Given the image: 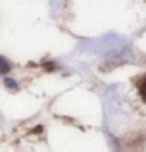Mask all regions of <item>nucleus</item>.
<instances>
[{
    "instance_id": "1",
    "label": "nucleus",
    "mask_w": 146,
    "mask_h": 152,
    "mask_svg": "<svg viewBox=\"0 0 146 152\" xmlns=\"http://www.w3.org/2000/svg\"><path fill=\"white\" fill-rule=\"evenodd\" d=\"M10 69H11V66H10V63H8V60L0 55V75H3V74H7V72H10Z\"/></svg>"
},
{
    "instance_id": "2",
    "label": "nucleus",
    "mask_w": 146,
    "mask_h": 152,
    "mask_svg": "<svg viewBox=\"0 0 146 152\" xmlns=\"http://www.w3.org/2000/svg\"><path fill=\"white\" fill-rule=\"evenodd\" d=\"M140 96L143 97V100H146V77L140 83Z\"/></svg>"
},
{
    "instance_id": "3",
    "label": "nucleus",
    "mask_w": 146,
    "mask_h": 152,
    "mask_svg": "<svg viewBox=\"0 0 146 152\" xmlns=\"http://www.w3.org/2000/svg\"><path fill=\"white\" fill-rule=\"evenodd\" d=\"M5 85H7L8 88H11V89H18V85L14 83L13 78H5Z\"/></svg>"
}]
</instances>
